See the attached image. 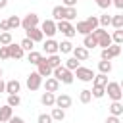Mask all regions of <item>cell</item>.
Wrapping results in <instances>:
<instances>
[{
  "instance_id": "1",
  "label": "cell",
  "mask_w": 123,
  "mask_h": 123,
  "mask_svg": "<svg viewBox=\"0 0 123 123\" xmlns=\"http://www.w3.org/2000/svg\"><path fill=\"white\" fill-rule=\"evenodd\" d=\"M98 27V17L96 15H90V17H86L85 21H79L77 23V27H75V33H79V35H90L94 29Z\"/></svg>"
},
{
  "instance_id": "2",
  "label": "cell",
  "mask_w": 123,
  "mask_h": 123,
  "mask_svg": "<svg viewBox=\"0 0 123 123\" xmlns=\"http://www.w3.org/2000/svg\"><path fill=\"white\" fill-rule=\"evenodd\" d=\"M52 77L58 81V83H63V85H71L73 83V71H69V69H65L63 65H60V67H56V69H52Z\"/></svg>"
},
{
  "instance_id": "3",
  "label": "cell",
  "mask_w": 123,
  "mask_h": 123,
  "mask_svg": "<svg viewBox=\"0 0 123 123\" xmlns=\"http://www.w3.org/2000/svg\"><path fill=\"white\" fill-rule=\"evenodd\" d=\"M104 90L108 92V96H110L113 102H121L123 90H121V85H119V83H115V81H108V85H106Z\"/></svg>"
},
{
  "instance_id": "4",
  "label": "cell",
  "mask_w": 123,
  "mask_h": 123,
  "mask_svg": "<svg viewBox=\"0 0 123 123\" xmlns=\"http://www.w3.org/2000/svg\"><path fill=\"white\" fill-rule=\"evenodd\" d=\"M56 31H60L62 35H65L67 38H73L77 33H75V27L71 25V21H56Z\"/></svg>"
},
{
  "instance_id": "5",
  "label": "cell",
  "mask_w": 123,
  "mask_h": 123,
  "mask_svg": "<svg viewBox=\"0 0 123 123\" xmlns=\"http://www.w3.org/2000/svg\"><path fill=\"white\" fill-rule=\"evenodd\" d=\"M119 54H121V46H119V44H111V46H108V48H102L100 58L106 60V62H111V60L117 58Z\"/></svg>"
},
{
  "instance_id": "6",
  "label": "cell",
  "mask_w": 123,
  "mask_h": 123,
  "mask_svg": "<svg viewBox=\"0 0 123 123\" xmlns=\"http://www.w3.org/2000/svg\"><path fill=\"white\" fill-rule=\"evenodd\" d=\"M75 77H77L79 81H83V83H90V81L94 79V71H92V69H88V67L79 65V67L75 69Z\"/></svg>"
},
{
  "instance_id": "7",
  "label": "cell",
  "mask_w": 123,
  "mask_h": 123,
  "mask_svg": "<svg viewBox=\"0 0 123 123\" xmlns=\"http://www.w3.org/2000/svg\"><path fill=\"white\" fill-rule=\"evenodd\" d=\"M38 29H40L42 35H46L48 38H54V35L58 33V31H56V21H54V19H44L42 25H40Z\"/></svg>"
},
{
  "instance_id": "8",
  "label": "cell",
  "mask_w": 123,
  "mask_h": 123,
  "mask_svg": "<svg viewBox=\"0 0 123 123\" xmlns=\"http://www.w3.org/2000/svg\"><path fill=\"white\" fill-rule=\"evenodd\" d=\"M40 86H42V77L37 71L29 73V77H27V88L29 90H38Z\"/></svg>"
},
{
  "instance_id": "9",
  "label": "cell",
  "mask_w": 123,
  "mask_h": 123,
  "mask_svg": "<svg viewBox=\"0 0 123 123\" xmlns=\"http://www.w3.org/2000/svg\"><path fill=\"white\" fill-rule=\"evenodd\" d=\"M21 27L27 31V29H33V27H38V15L37 13H27L23 19H21Z\"/></svg>"
},
{
  "instance_id": "10",
  "label": "cell",
  "mask_w": 123,
  "mask_h": 123,
  "mask_svg": "<svg viewBox=\"0 0 123 123\" xmlns=\"http://www.w3.org/2000/svg\"><path fill=\"white\" fill-rule=\"evenodd\" d=\"M71 96L69 94H60V96H56V102H54V106L56 108H60V110H67V108H71Z\"/></svg>"
},
{
  "instance_id": "11",
  "label": "cell",
  "mask_w": 123,
  "mask_h": 123,
  "mask_svg": "<svg viewBox=\"0 0 123 123\" xmlns=\"http://www.w3.org/2000/svg\"><path fill=\"white\" fill-rule=\"evenodd\" d=\"M71 54H73V58H75L77 62H85V60H88V56H90L85 46H73Z\"/></svg>"
},
{
  "instance_id": "12",
  "label": "cell",
  "mask_w": 123,
  "mask_h": 123,
  "mask_svg": "<svg viewBox=\"0 0 123 123\" xmlns=\"http://www.w3.org/2000/svg\"><path fill=\"white\" fill-rule=\"evenodd\" d=\"M37 73L40 77H52V67L46 63V58H42L38 63H37Z\"/></svg>"
},
{
  "instance_id": "13",
  "label": "cell",
  "mask_w": 123,
  "mask_h": 123,
  "mask_svg": "<svg viewBox=\"0 0 123 123\" xmlns=\"http://www.w3.org/2000/svg\"><path fill=\"white\" fill-rule=\"evenodd\" d=\"M27 38L33 40V42H42L44 40V35L38 27H33V29H27Z\"/></svg>"
},
{
  "instance_id": "14",
  "label": "cell",
  "mask_w": 123,
  "mask_h": 123,
  "mask_svg": "<svg viewBox=\"0 0 123 123\" xmlns=\"http://www.w3.org/2000/svg\"><path fill=\"white\" fill-rule=\"evenodd\" d=\"M42 50H44L48 56L58 54V42H56L54 38H46V40H44V44H42Z\"/></svg>"
},
{
  "instance_id": "15",
  "label": "cell",
  "mask_w": 123,
  "mask_h": 123,
  "mask_svg": "<svg viewBox=\"0 0 123 123\" xmlns=\"http://www.w3.org/2000/svg\"><path fill=\"white\" fill-rule=\"evenodd\" d=\"M8 50H10V58H12V60H21V58H23V54H25V52H23V48H21L19 44H13V42H12V44H8Z\"/></svg>"
},
{
  "instance_id": "16",
  "label": "cell",
  "mask_w": 123,
  "mask_h": 123,
  "mask_svg": "<svg viewBox=\"0 0 123 123\" xmlns=\"http://www.w3.org/2000/svg\"><path fill=\"white\" fill-rule=\"evenodd\" d=\"M13 117V108H10L8 104L0 108V123H8Z\"/></svg>"
},
{
  "instance_id": "17",
  "label": "cell",
  "mask_w": 123,
  "mask_h": 123,
  "mask_svg": "<svg viewBox=\"0 0 123 123\" xmlns=\"http://www.w3.org/2000/svg\"><path fill=\"white\" fill-rule=\"evenodd\" d=\"M19 90H21V83H19L17 79H12V81L6 83V90H4V92H8V94H17Z\"/></svg>"
},
{
  "instance_id": "18",
  "label": "cell",
  "mask_w": 123,
  "mask_h": 123,
  "mask_svg": "<svg viewBox=\"0 0 123 123\" xmlns=\"http://www.w3.org/2000/svg\"><path fill=\"white\" fill-rule=\"evenodd\" d=\"M54 102H56V94L54 92H42V96H40V104L42 106L54 108Z\"/></svg>"
},
{
  "instance_id": "19",
  "label": "cell",
  "mask_w": 123,
  "mask_h": 123,
  "mask_svg": "<svg viewBox=\"0 0 123 123\" xmlns=\"http://www.w3.org/2000/svg\"><path fill=\"white\" fill-rule=\"evenodd\" d=\"M44 90H46V92H58V90H60V83H58L54 77H48L46 83H44Z\"/></svg>"
},
{
  "instance_id": "20",
  "label": "cell",
  "mask_w": 123,
  "mask_h": 123,
  "mask_svg": "<svg viewBox=\"0 0 123 123\" xmlns=\"http://www.w3.org/2000/svg\"><path fill=\"white\" fill-rule=\"evenodd\" d=\"M106 85H108V75H94V79H92V86H100V88H106Z\"/></svg>"
},
{
  "instance_id": "21",
  "label": "cell",
  "mask_w": 123,
  "mask_h": 123,
  "mask_svg": "<svg viewBox=\"0 0 123 123\" xmlns=\"http://www.w3.org/2000/svg\"><path fill=\"white\" fill-rule=\"evenodd\" d=\"M83 46H85L86 50H90V48H96L98 42H96V38H94L92 35H85V38H83Z\"/></svg>"
},
{
  "instance_id": "22",
  "label": "cell",
  "mask_w": 123,
  "mask_h": 123,
  "mask_svg": "<svg viewBox=\"0 0 123 123\" xmlns=\"http://www.w3.org/2000/svg\"><path fill=\"white\" fill-rule=\"evenodd\" d=\"M71 50H73V44H71L69 40L58 42V52H62V54H71Z\"/></svg>"
},
{
  "instance_id": "23",
  "label": "cell",
  "mask_w": 123,
  "mask_h": 123,
  "mask_svg": "<svg viewBox=\"0 0 123 123\" xmlns=\"http://www.w3.org/2000/svg\"><path fill=\"white\" fill-rule=\"evenodd\" d=\"M40 60H42V54H40V52H37V50H31V52L27 54V62H29V63H33V65H37Z\"/></svg>"
},
{
  "instance_id": "24",
  "label": "cell",
  "mask_w": 123,
  "mask_h": 123,
  "mask_svg": "<svg viewBox=\"0 0 123 123\" xmlns=\"http://www.w3.org/2000/svg\"><path fill=\"white\" fill-rule=\"evenodd\" d=\"M46 63H48L52 69H56V67H60V65H62V58H60L58 54H52V56H48V58H46Z\"/></svg>"
},
{
  "instance_id": "25",
  "label": "cell",
  "mask_w": 123,
  "mask_h": 123,
  "mask_svg": "<svg viewBox=\"0 0 123 123\" xmlns=\"http://www.w3.org/2000/svg\"><path fill=\"white\" fill-rule=\"evenodd\" d=\"M110 113L115 115V117H121V113H123V104H121V102H111V106H110Z\"/></svg>"
},
{
  "instance_id": "26",
  "label": "cell",
  "mask_w": 123,
  "mask_h": 123,
  "mask_svg": "<svg viewBox=\"0 0 123 123\" xmlns=\"http://www.w3.org/2000/svg\"><path fill=\"white\" fill-rule=\"evenodd\" d=\"M52 121H63L65 119V110H60V108H52V113H50Z\"/></svg>"
},
{
  "instance_id": "27",
  "label": "cell",
  "mask_w": 123,
  "mask_h": 123,
  "mask_svg": "<svg viewBox=\"0 0 123 123\" xmlns=\"http://www.w3.org/2000/svg\"><path fill=\"white\" fill-rule=\"evenodd\" d=\"M77 17V8H63V21H73Z\"/></svg>"
},
{
  "instance_id": "28",
  "label": "cell",
  "mask_w": 123,
  "mask_h": 123,
  "mask_svg": "<svg viewBox=\"0 0 123 123\" xmlns=\"http://www.w3.org/2000/svg\"><path fill=\"white\" fill-rule=\"evenodd\" d=\"M110 37H111V42L113 44H119V46L123 44V29H115L113 35H110Z\"/></svg>"
},
{
  "instance_id": "29",
  "label": "cell",
  "mask_w": 123,
  "mask_h": 123,
  "mask_svg": "<svg viewBox=\"0 0 123 123\" xmlns=\"http://www.w3.org/2000/svg\"><path fill=\"white\" fill-rule=\"evenodd\" d=\"M96 42H98V46H102V48H108V46H111V44H113V42H111V37H110V33L102 35V37H100Z\"/></svg>"
},
{
  "instance_id": "30",
  "label": "cell",
  "mask_w": 123,
  "mask_h": 123,
  "mask_svg": "<svg viewBox=\"0 0 123 123\" xmlns=\"http://www.w3.org/2000/svg\"><path fill=\"white\" fill-rule=\"evenodd\" d=\"M52 19H54V21H62V19H63V6H54V10H52Z\"/></svg>"
},
{
  "instance_id": "31",
  "label": "cell",
  "mask_w": 123,
  "mask_h": 123,
  "mask_svg": "<svg viewBox=\"0 0 123 123\" xmlns=\"http://www.w3.org/2000/svg\"><path fill=\"white\" fill-rule=\"evenodd\" d=\"M98 69H100V73H102V75H108V73L111 71V62H106V60L98 62Z\"/></svg>"
},
{
  "instance_id": "32",
  "label": "cell",
  "mask_w": 123,
  "mask_h": 123,
  "mask_svg": "<svg viewBox=\"0 0 123 123\" xmlns=\"http://www.w3.org/2000/svg\"><path fill=\"white\" fill-rule=\"evenodd\" d=\"M110 25H113L115 29H123V15H121V13H117V15H111V21H110Z\"/></svg>"
},
{
  "instance_id": "33",
  "label": "cell",
  "mask_w": 123,
  "mask_h": 123,
  "mask_svg": "<svg viewBox=\"0 0 123 123\" xmlns=\"http://www.w3.org/2000/svg\"><path fill=\"white\" fill-rule=\"evenodd\" d=\"M12 42H13V38H12V33H10V31L0 33V44H2V46H8V44H12Z\"/></svg>"
},
{
  "instance_id": "34",
  "label": "cell",
  "mask_w": 123,
  "mask_h": 123,
  "mask_svg": "<svg viewBox=\"0 0 123 123\" xmlns=\"http://www.w3.org/2000/svg\"><path fill=\"white\" fill-rule=\"evenodd\" d=\"M19 104H21L19 94H8V106H10V108H17Z\"/></svg>"
},
{
  "instance_id": "35",
  "label": "cell",
  "mask_w": 123,
  "mask_h": 123,
  "mask_svg": "<svg viewBox=\"0 0 123 123\" xmlns=\"http://www.w3.org/2000/svg\"><path fill=\"white\" fill-rule=\"evenodd\" d=\"M8 25H10V29H17V27H21V19L17 15H10L8 17Z\"/></svg>"
},
{
  "instance_id": "36",
  "label": "cell",
  "mask_w": 123,
  "mask_h": 123,
  "mask_svg": "<svg viewBox=\"0 0 123 123\" xmlns=\"http://www.w3.org/2000/svg\"><path fill=\"white\" fill-rule=\"evenodd\" d=\"M79 63H81V62H77L75 58H69V60H65V65H63V67L69 69V71H75V69L79 67Z\"/></svg>"
},
{
  "instance_id": "37",
  "label": "cell",
  "mask_w": 123,
  "mask_h": 123,
  "mask_svg": "<svg viewBox=\"0 0 123 123\" xmlns=\"http://www.w3.org/2000/svg\"><path fill=\"white\" fill-rule=\"evenodd\" d=\"M79 100H81L83 104H88V102L92 100V94H90V90H88V88L81 90V94H79Z\"/></svg>"
},
{
  "instance_id": "38",
  "label": "cell",
  "mask_w": 123,
  "mask_h": 123,
  "mask_svg": "<svg viewBox=\"0 0 123 123\" xmlns=\"http://www.w3.org/2000/svg\"><path fill=\"white\" fill-rule=\"evenodd\" d=\"M33 44H35V42H33V40H29L27 37H25V38L19 42V46L23 48V52H31V50H33Z\"/></svg>"
},
{
  "instance_id": "39",
  "label": "cell",
  "mask_w": 123,
  "mask_h": 123,
  "mask_svg": "<svg viewBox=\"0 0 123 123\" xmlns=\"http://www.w3.org/2000/svg\"><path fill=\"white\" fill-rule=\"evenodd\" d=\"M110 21H111V15H108V13H104V15H100V17H98V25H102V29H104V27H108V25H110Z\"/></svg>"
},
{
  "instance_id": "40",
  "label": "cell",
  "mask_w": 123,
  "mask_h": 123,
  "mask_svg": "<svg viewBox=\"0 0 123 123\" xmlns=\"http://www.w3.org/2000/svg\"><path fill=\"white\" fill-rule=\"evenodd\" d=\"M90 94H92V98H102V96L106 94V90H104V88H100V86H92Z\"/></svg>"
},
{
  "instance_id": "41",
  "label": "cell",
  "mask_w": 123,
  "mask_h": 123,
  "mask_svg": "<svg viewBox=\"0 0 123 123\" xmlns=\"http://www.w3.org/2000/svg\"><path fill=\"white\" fill-rule=\"evenodd\" d=\"M37 123H52L50 113H40V115H38V119H37Z\"/></svg>"
},
{
  "instance_id": "42",
  "label": "cell",
  "mask_w": 123,
  "mask_h": 123,
  "mask_svg": "<svg viewBox=\"0 0 123 123\" xmlns=\"http://www.w3.org/2000/svg\"><path fill=\"white\" fill-rule=\"evenodd\" d=\"M0 60H10V50H8V46H0Z\"/></svg>"
},
{
  "instance_id": "43",
  "label": "cell",
  "mask_w": 123,
  "mask_h": 123,
  "mask_svg": "<svg viewBox=\"0 0 123 123\" xmlns=\"http://www.w3.org/2000/svg\"><path fill=\"white\" fill-rule=\"evenodd\" d=\"M96 6L102 8V10H108L111 6V0H96Z\"/></svg>"
},
{
  "instance_id": "44",
  "label": "cell",
  "mask_w": 123,
  "mask_h": 123,
  "mask_svg": "<svg viewBox=\"0 0 123 123\" xmlns=\"http://www.w3.org/2000/svg\"><path fill=\"white\" fill-rule=\"evenodd\" d=\"M62 2H63L62 4L63 8H75L77 6V0H62Z\"/></svg>"
},
{
  "instance_id": "45",
  "label": "cell",
  "mask_w": 123,
  "mask_h": 123,
  "mask_svg": "<svg viewBox=\"0 0 123 123\" xmlns=\"http://www.w3.org/2000/svg\"><path fill=\"white\" fill-rule=\"evenodd\" d=\"M0 29H2V33H6V31H10V25H8V19H2V21H0Z\"/></svg>"
},
{
  "instance_id": "46",
  "label": "cell",
  "mask_w": 123,
  "mask_h": 123,
  "mask_svg": "<svg viewBox=\"0 0 123 123\" xmlns=\"http://www.w3.org/2000/svg\"><path fill=\"white\" fill-rule=\"evenodd\" d=\"M106 123H121V119H119V117H115V115H110V117L106 119Z\"/></svg>"
},
{
  "instance_id": "47",
  "label": "cell",
  "mask_w": 123,
  "mask_h": 123,
  "mask_svg": "<svg viewBox=\"0 0 123 123\" xmlns=\"http://www.w3.org/2000/svg\"><path fill=\"white\" fill-rule=\"evenodd\" d=\"M111 4H113L117 10H123V0H111Z\"/></svg>"
},
{
  "instance_id": "48",
  "label": "cell",
  "mask_w": 123,
  "mask_h": 123,
  "mask_svg": "<svg viewBox=\"0 0 123 123\" xmlns=\"http://www.w3.org/2000/svg\"><path fill=\"white\" fill-rule=\"evenodd\" d=\"M8 123H25V121H23V117H12Z\"/></svg>"
},
{
  "instance_id": "49",
  "label": "cell",
  "mask_w": 123,
  "mask_h": 123,
  "mask_svg": "<svg viewBox=\"0 0 123 123\" xmlns=\"http://www.w3.org/2000/svg\"><path fill=\"white\" fill-rule=\"evenodd\" d=\"M4 90H6V83H4V81H2V79H0V94H2V92H4Z\"/></svg>"
},
{
  "instance_id": "50",
  "label": "cell",
  "mask_w": 123,
  "mask_h": 123,
  "mask_svg": "<svg viewBox=\"0 0 123 123\" xmlns=\"http://www.w3.org/2000/svg\"><path fill=\"white\" fill-rule=\"evenodd\" d=\"M8 6V0H0V10H4Z\"/></svg>"
},
{
  "instance_id": "51",
  "label": "cell",
  "mask_w": 123,
  "mask_h": 123,
  "mask_svg": "<svg viewBox=\"0 0 123 123\" xmlns=\"http://www.w3.org/2000/svg\"><path fill=\"white\" fill-rule=\"evenodd\" d=\"M0 79H2V67H0Z\"/></svg>"
}]
</instances>
